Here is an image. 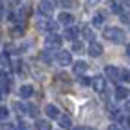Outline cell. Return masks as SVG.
I'll list each match as a JSON object with an SVG mask.
<instances>
[{
	"mask_svg": "<svg viewBox=\"0 0 130 130\" xmlns=\"http://www.w3.org/2000/svg\"><path fill=\"white\" fill-rule=\"evenodd\" d=\"M103 36L114 43H123L125 42V31L119 29V27H107L103 31Z\"/></svg>",
	"mask_w": 130,
	"mask_h": 130,
	"instance_id": "obj_1",
	"label": "cell"
},
{
	"mask_svg": "<svg viewBox=\"0 0 130 130\" xmlns=\"http://www.w3.org/2000/svg\"><path fill=\"white\" fill-rule=\"evenodd\" d=\"M56 61L65 67V65H71L72 63V56H71L69 51H58L56 53Z\"/></svg>",
	"mask_w": 130,
	"mask_h": 130,
	"instance_id": "obj_2",
	"label": "cell"
},
{
	"mask_svg": "<svg viewBox=\"0 0 130 130\" xmlns=\"http://www.w3.org/2000/svg\"><path fill=\"white\" fill-rule=\"evenodd\" d=\"M45 45H47L49 49H56V47L61 45V38L56 35V32H51V35L45 38Z\"/></svg>",
	"mask_w": 130,
	"mask_h": 130,
	"instance_id": "obj_3",
	"label": "cell"
},
{
	"mask_svg": "<svg viewBox=\"0 0 130 130\" xmlns=\"http://www.w3.org/2000/svg\"><path fill=\"white\" fill-rule=\"evenodd\" d=\"M90 85H92V89L96 92H103L105 90V78L103 76H94L90 79Z\"/></svg>",
	"mask_w": 130,
	"mask_h": 130,
	"instance_id": "obj_4",
	"label": "cell"
},
{
	"mask_svg": "<svg viewBox=\"0 0 130 130\" xmlns=\"http://www.w3.org/2000/svg\"><path fill=\"white\" fill-rule=\"evenodd\" d=\"M89 54L94 56V58L101 56V54H103V45L98 43V42H90V45H89Z\"/></svg>",
	"mask_w": 130,
	"mask_h": 130,
	"instance_id": "obj_5",
	"label": "cell"
},
{
	"mask_svg": "<svg viewBox=\"0 0 130 130\" xmlns=\"http://www.w3.org/2000/svg\"><path fill=\"white\" fill-rule=\"evenodd\" d=\"M105 74L112 81H119V69L114 67V65H107V67H105Z\"/></svg>",
	"mask_w": 130,
	"mask_h": 130,
	"instance_id": "obj_6",
	"label": "cell"
},
{
	"mask_svg": "<svg viewBox=\"0 0 130 130\" xmlns=\"http://www.w3.org/2000/svg\"><path fill=\"white\" fill-rule=\"evenodd\" d=\"M89 69V65L85 63V61H74V65H72V71H74V74H78V76H81V74H85V71Z\"/></svg>",
	"mask_w": 130,
	"mask_h": 130,
	"instance_id": "obj_7",
	"label": "cell"
},
{
	"mask_svg": "<svg viewBox=\"0 0 130 130\" xmlns=\"http://www.w3.org/2000/svg\"><path fill=\"white\" fill-rule=\"evenodd\" d=\"M58 22L63 24V25H72V24H74V16H72L71 13H60Z\"/></svg>",
	"mask_w": 130,
	"mask_h": 130,
	"instance_id": "obj_8",
	"label": "cell"
},
{
	"mask_svg": "<svg viewBox=\"0 0 130 130\" xmlns=\"http://www.w3.org/2000/svg\"><path fill=\"white\" fill-rule=\"evenodd\" d=\"M18 92H20V98H24V100H27V98H31L32 94H35V89H32L31 85H22Z\"/></svg>",
	"mask_w": 130,
	"mask_h": 130,
	"instance_id": "obj_9",
	"label": "cell"
},
{
	"mask_svg": "<svg viewBox=\"0 0 130 130\" xmlns=\"http://www.w3.org/2000/svg\"><path fill=\"white\" fill-rule=\"evenodd\" d=\"M45 114H47V118H53V119H58L60 118V110L54 105H47L45 107Z\"/></svg>",
	"mask_w": 130,
	"mask_h": 130,
	"instance_id": "obj_10",
	"label": "cell"
},
{
	"mask_svg": "<svg viewBox=\"0 0 130 130\" xmlns=\"http://www.w3.org/2000/svg\"><path fill=\"white\" fill-rule=\"evenodd\" d=\"M53 4H51V0H42V2H40V13L42 14H49V13H51L53 11Z\"/></svg>",
	"mask_w": 130,
	"mask_h": 130,
	"instance_id": "obj_11",
	"label": "cell"
},
{
	"mask_svg": "<svg viewBox=\"0 0 130 130\" xmlns=\"http://www.w3.org/2000/svg\"><path fill=\"white\" fill-rule=\"evenodd\" d=\"M108 7H110L112 13H116V14H121V13H123V4L118 2V0H110V2H108Z\"/></svg>",
	"mask_w": 130,
	"mask_h": 130,
	"instance_id": "obj_12",
	"label": "cell"
},
{
	"mask_svg": "<svg viewBox=\"0 0 130 130\" xmlns=\"http://www.w3.org/2000/svg\"><path fill=\"white\" fill-rule=\"evenodd\" d=\"M78 35H79L78 27H72V25H69V27H67V31H65V38H69V40H72V42L78 38Z\"/></svg>",
	"mask_w": 130,
	"mask_h": 130,
	"instance_id": "obj_13",
	"label": "cell"
},
{
	"mask_svg": "<svg viewBox=\"0 0 130 130\" xmlns=\"http://www.w3.org/2000/svg\"><path fill=\"white\" fill-rule=\"evenodd\" d=\"M128 98V89H125V87H116V100H126Z\"/></svg>",
	"mask_w": 130,
	"mask_h": 130,
	"instance_id": "obj_14",
	"label": "cell"
},
{
	"mask_svg": "<svg viewBox=\"0 0 130 130\" xmlns=\"http://www.w3.org/2000/svg\"><path fill=\"white\" fill-rule=\"evenodd\" d=\"M58 123H60L61 128H71V126H72V121H71L69 116H60V118H58Z\"/></svg>",
	"mask_w": 130,
	"mask_h": 130,
	"instance_id": "obj_15",
	"label": "cell"
},
{
	"mask_svg": "<svg viewBox=\"0 0 130 130\" xmlns=\"http://www.w3.org/2000/svg\"><path fill=\"white\" fill-rule=\"evenodd\" d=\"M81 35H83V38H85V40H90V42H94V31H92L89 25L81 29Z\"/></svg>",
	"mask_w": 130,
	"mask_h": 130,
	"instance_id": "obj_16",
	"label": "cell"
},
{
	"mask_svg": "<svg viewBox=\"0 0 130 130\" xmlns=\"http://www.w3.org/2000/svg\"><path fill=\"white\" fill-rule=\"evenodd\" d=\"M103 24H105V16L100 13V14H96L94 18H92V25L94 27H103Z\"/></svg>",
	"mask_w": 130,
	"mask_h": 130,
	"instance_id": "obj_17",
	"label": "cell"
},
{
	"mask_svg": "<svg viewBox=\"0 0 130 130\" xmlns=\"http://www.w3.org/2000/svg\"><path fill=\"white\" fill-rule=\"evenodd\" d=\"M36 130H51V125L43 119H38L36 121Z\"/></svg>",
	"mask_w": 130,
	"mask_h": 130,
	"instance_id": "obj_18",
	"label": "cell"
},
{
	"mask_svg": "<svg viewBox=\"0 0 130 130\" xmlns=\"http://www.w3.org/2000/svg\"><path fill=\"white\" fill-rule=\"evenodd\" d=\"M119 79H121V81H130V71L119 69Z\"/></svg>",
	"mask_w": 130,
	"mask_h": 130,
	"instance_id": "obj_19",
	"label": "cell"
},
{
	"mask_svg": "<svg viewBox=\"0 0 130 130\" xmlns=\"http://www.w3.org/2000/svg\"><path fill=\"white\" fill-rule=\"evenodd\" d=\"M72 51L74 53H81V51H83V43H81L79 40H74L72 42Z\"/></svg>",
	"mask_w": 130,
	"mask_h": 130,
	"instance_id": "obj_20",
	"label": "cell"
},
{
	"mask_svg": "<svg viewBox=\"0 0 130 130\" xmlns=\"http://www.w3.org/2000/svg\"><path fill=\"white\" fill-rule=\"evenodd\" d=\"M13 36H22L24 35V25L22 24H18V27H13Z\"/></svg>",
	"mask_w": 130,
	"mask_h": 130,
	"instance_id": "obj_21",
	"label": "cell"
},
{
	"mask_svg": "<svg viewBox=\"0 0 130 130\" xmlns=\"http://www.w3.org/2000/svg\"><path fill=\"white\" fill-rule=\"evenodd\" d=\"M58 4L61 6V7H74V2H72V0H58Z\"/></svg>",
	"mask_w": 130,
	"mask_h": 130,
	"instance_id": "obj_22",
	"label": "cell"
},
{
	"mask_svg": "<svg viewBox=\"0 0 130 130\" xmlns=\"http://www.w3.org/2000/svg\"><path fill=\"white\" fill-rule=\"evenodd\" d=\"M40 58H42V61H45V63H51V53H49V51H43Z\"/></svg>",
	"mask_w": 130,
	"mask_h": 130,
	"instance_id": "obj_23",
	"label": "cell"
},
{
	"mask_svg": "<svg viewBox=\"0 0 130 130\" xmlns=\"http://www.w3.org/2000/svg\"><path fill=\"white\" fill-rule=\"evenodd\" d=\"M119 18H121L123 24H130V13H125V11H123V13L119 14Z\"/></svg>",
	"mask_w": 130,
	"mask_h": 130,
	"instance_id": "obj_24",
	"label": "cell"
},
{
	"mask_svg": "<svg viewBox=\"0 0 130 130\" xmlns=\"http://www.w3.org/2000/svg\"><path fill=\"white\" fill-rule=\"evenodd\" d=\"M27 112L31 114L32 118H36V116H38V108H36L35 105H29V107H27Z\"/></svg>",
	"mask_w": 130,
	"mask_h": 130,
	"instance_id": "obj_25",
	"label": "cell"
},
{
	"mask_svg": "<svg viewBox=\"0 0 130 130\" xmlns=\"http://www.w3.org/2000/svg\"><path fill=\"white\" fill-rule=\"evenodd\" d=\"M7 116H9L7 107H0V118H7Z\"/></svg>",
	"mask_w": 130,
	"mask_h": 130,
	"instance_id": "obj_26",
	"label": "cell"
},
{
	"mask_svg": "<svg viewBox=\"0 0 130 130\" xmlns=\"http://www.w3.org/2000/svg\"><path fill=\"white\" fill-rule=\"evenodd\" d=\"M18 130H31V126H29L27 123H24V121H20V123H18Z\"/></svg>",
	"mask_w": 130,
	"mask_h": 130,
	"instance_id": "obj_27",
	"label": "cell"
},
{
	"mask_svg": "<svg viewBox=\"0 0 130 130\" xmlns=\"http://www.w3.org/2000/svg\"><path fill=\"white\" fill-rule=\"evenodd\" d=\"M2 130H16V128H14L13 125H9V123H4V125H2Z\"/></svg>",
	"mask_w": 130,
	"mask_h": 130,
	"instance_id": "obj_28",
	"label": "cell"
},
{
	"mask_svg": "<svg viewBox=\"0 0 130 130\" xmlns=\"http://www.w3.org/2000/svg\"><path fill=\"white\" fill-rule=\"evenodd\" d=\"M79 83H81V85H89L90 79H87V78H79Z\"/></svg>",
	"mask_w": 130,
	"mask_h": 130,
	"instance_id": "obj_29",
	"label": "cell"
},
{
	"mask_svg": "<svg viewBox=\"0 0 130 130\" xmlns=\"http://www.w3.org/2000/svg\"><path fill=\"white\" fill-rule=\"evenodd\" d=\"M108 130H121V126H118V125H110Z\"/></svg>",
	"mask_w": 130,
	"mask_h": 130,
	"instance_id": "obj_30",
	"label": "cell"
},
{
	"mask_svg": "<svg viewBox=\"0 0 130 130\" xmlns=\"http://www.w3.org/2000/svg\"><path fill=\"white\" fill-rule=\"evenodd\" d=\"M98 2H100V0H87V4H89V6H96Z\"/></svg>",
	"mask_w": 130,
	"mask_h": 130,
	"instance_id": "obj_31",
	"label": "cell"
},
{
	"mask_svg": "<svg viewBox=\"0 0 130 130\" xmlns=\"http://www.w3.org/2000/svg\"><path fill=\"white\" fill-rule=\"evenodd\" d=\"M125 110L130 112V100H126V103H125Z\"/></svg>",
	"mask_w": 130,
	"mask_h": 130,
	"instance_id": "obj_32",
	"label": "cell"
},
{
	"mask_svg": "<svg viewBox=\"0 0 130 130\" xmlns=\"http://www.w3.org/2000/svg\"><path fill=\"white\" fill-rule=\"evenodd\" d=\"M4 94H6V92H4V89L0 87V100H2V98H4Z\"/></svg>",
	"mask_w": 130,
	"mask_h": 130,
	"instance_id": "obj_33",
	"label": "cell"
},
{
	"mask_svg": "<svg viewBox=\"0 0 130 130\" xmlns=\"http://www.w3.org/2000/svg\"><path fill=\"white\" fill-rule=\"evenodd\" d=\"M126 54H128V58H130V45H126Z\"/></svg>",
	"mask_w": 130,
	"mask_h": 130,
	"instance_id": "obj_34",
	"label": "cell"
},
{
	"mask_svg": "<svg viewBox=\"0 0 130 130\" xmlns=\"http://www.w3.org/2000/svg\"><path fill=\"white\" fill-rule=\"evenodd\" d=\"M125 125H126V126L130 128V118H126V123H125Z\"/></svg>",
	"mask_w": 130,
	"mask_h": 130,
	"instance_id": "obj_35",
	"label": "cell"
},
{
	"mask_svg": "<svg viewBox=\"0 0 130 130\" xmlns=\"http://www.w3.org/2000/svg\"><path fill=\"white\" fill-rule=\"evenodd\" d=\"M125 4H126V6H128V7H130V0H125Z\"/></svg>",
	"mask_w": 130,
	"mask_h": 130,
	"instance_id": "obj_36",
	"label": "cell"
},
{
	"mask_svg": "<svg viewBox=\"0 0 130 130\" xmlns=\"http://www.w3.org/2000/svg\"><path fill=\"white\" fill-rule=\"evenodd\" d=\"M0 7H2V0H0Z\"/></svg>",
	"mask_w": 130,
	"mask_h": 130,
	"instance_id": "obj_37",
	"label": "cell"
},
{
	"mask_svg": "<svg viewBox=\"0 0 130 130\" xmlns=\"http://www.w3.org/2000/svg\"><path fill=\"white\" fill-rule=\"evenodd\" d=\"M0 40H2V35H0Z\"/></svg>",
	"mask_w": 130,
	"mask_h": 130,
	"instance_id": "obj_38",
	"label": "cell"
}]
</instances>
